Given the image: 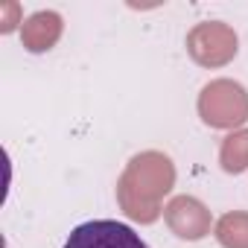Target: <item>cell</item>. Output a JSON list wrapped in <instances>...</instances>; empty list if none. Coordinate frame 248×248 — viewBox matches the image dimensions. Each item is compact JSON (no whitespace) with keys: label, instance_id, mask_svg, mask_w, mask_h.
Listing matches in <instances>:
<instances>
[{"label":"cell","instance_id":"obj_1","mask_svg":"<svg viewBox=\"0 0 248 248\" xmlns=\"http://www.w3.org/2000/svg\"><path fill=\"white\" fill-rule=\"evenodd\" d=\"M64 248H149V245L129 225L114 219H93V222L76 225Z\"/></svg>","mask_w":248,"mask_h":248}]
</instances>
